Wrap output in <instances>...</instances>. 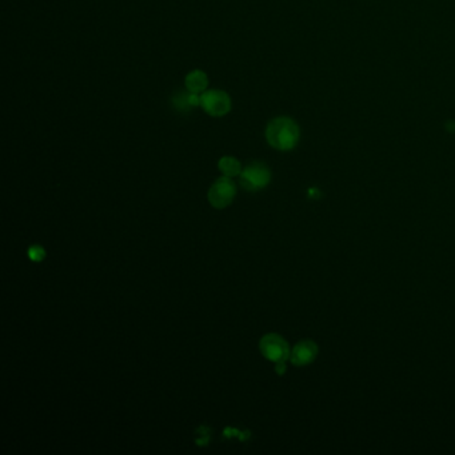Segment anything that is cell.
<instances>
[{
	"mask_svg": "<svg viewBox=\"0 0 455 455\" xmlns=\"http://www.w3.org/2000/svg\"><path fill=\"white\" fill-rule=\"evenodd\" d=\"M237 195V187L231 178L222 176L215 180V183L209 190V202L218 210L226 209L230 206Z\"/></svg>",
	"mask_w": 455,
	"mask_h": 455,
	"instance_id": "5",
	"label": "cell"
},
{
	"mask_svg": "<svg viewBox=\"0 0 455 455\" xmlns=\"http://www.w3.org/2000/svg\"><path fill=\"white\" fill-rule=\"evenodd\" d=\"M184 87H186L187 91L200 95L204 91H207L209 76H207V74L204 71H202L199 68L193 70L184 78Z\"/></svg>",
	"mask_w": 455,
	"mask_h": 455,
	"instance_id": "7",
	"label": "cell"
},
{
	"mask_svg": "<svg viewBox=\"0 0 455 455\" xmlns=\"http://www.w3.org/2000/svg\"><path fill=\"white\" fill-rule=\"evenodd\" d=\"M218 169L219 171L223 173L224 176L229 178H234L238 176L242 173V165L237 158L234 156H223L219 159L218 162Z\"/></svg>",
	"mask_w": 455,
	"mask_h": 455,
	"instance_id": "9",
	"label": "cell"
},
{
	"mask_svg": "<svg viewBox=\"0 0 455 455\" xmlns=\"http://www.w3.org/2000/svg\"><path fill=\"white\" fill-rule=\"evenodd\" d=\"M231 107V98L223 89H207L200 94V109L213 118L226 116Z\"/></svg>",
	"mask_w": 455,
	"mask_h": 455,
	"instance_id": "2",
	"label": "cell"
},
{
	"mask_svg": "<svg viewBox=\"0 0 455 455\" xmlns=\"http://www.w3.org/2000/svg\"><path fill=\"white\" fill-rule=\"evenodd\" d=\"M173 105L179 112H186L194 107H200V95L190 91L178 92L173 98Z\"/></svg>",
	"mask_w": 455,
	"mask_h": 455,
	"instance_id": "8",
	"label": "cell"
},
{
	"mask_svg": "<svg viewBox=\"0 0 455 455\" xmlns=\"http://www.w3.org/2000/svg\"><path fill=\"white\" fill-rule=\"evenodd\" d=\"M260 350L262 355L274 362V363H279V362H286L290 358V347L288 343L284 341L281 335L278 334H267L264 335L260 342Z\"/></svg>",
	"mask_w": 455,
	"mask_h": 455,
	"instance_id": "4",
	"label": "cell"
},
{
	"mask_svg": "<svg viewBox=\"0 0 455 455\" xmlns=\"http://www.w3.org/2000/svg\"><path fill=\"white\" fill-rule=\"evenodd\" d=\"M45 254H44V250L42 247L39 246H34L30 248V258L35 262H41V260H44Z\"/></svg>",
	"mask_w": 455,
	"mask_h": 455,
	"instance_id": "10",
	"label": "cell"
},
{
	"mask_svg": "<svg viewBox=\"0 0 455 455\" xmlns=\"http://www.w3.org/2000/svg\"><path fill=\"white\" fill-rule=\"evenodd\" d=\"M318 355V346L313 341H302L297 343L290 354V361L295 366H306L314 362Z\"/></svg>",
	"mask_w": 455,
	"mask_h": 455,
	"instance_id": "6",
	"label": "cell"
},
{
	"mask_svg": "<svg viewBox=\"0 0 455 455\" xmlns=\"http://www.w3.org/2000/svg\"><path fill=\"white\" fill-rule=\"evenodd\" d=\"M264 136L267 143L278 151H290L297 147L301 131L294 119L288 116H278L268 122Z\"/></svg>",
	"mask_w": 455,
	"mask_h": 455,
	"instance_id": "1",
	"label": "cell"
},
{
	"mask_svg": "<svg viewBox=\"0 0 455 455\" xmlns=\"http://www.w3.org/2000/svg\"><path fill=\"white\" fill-rule=\"evenodd\" d=\"M239 176L242 187L247 191H260L271 180L270 169L262 162H254L248 165L246 169L242 170Z\"/></svg>",
	"mask_w": 455,
	"mask_h": 455,
	"instance_id": "3",
	"label": "cell"
},
{
	"mask_svg": "<svg viewBox=\"0 0 455 455\" xmlns=\"http://www.w3.org/2000/svg\"><path fill=\"white\" fill-rule=\"evenodd\" d=\"M284 362H279V363H277V372H279V374H283L284 372Z\"/></svg>",
	"mask_w": 455,
	"mask_h": 455,
	"instance_id": "11",
	"label": "cell"
}]
</instances>
